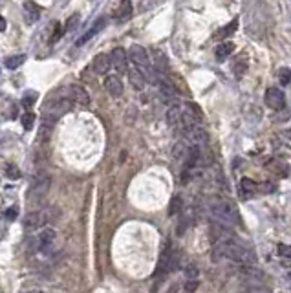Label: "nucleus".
<instances>
[{"label":"nucleus","instance_id":"1","mask_svg":"<svg viewBox=\"0 0 291 293\" xmlns=\"http://www.w3.org/2000/svg\"><path fill=\"white\" fill-rule=\"evenodd\" d=\"M223 258L238 264V266H253L255 264V253L249 247H245L235 235L213 244V260L218 262Z\"/></svg>","mask_w":291,"mask_h":293},{"label":"nucleus","instance_id":"2","mask_svg":"<svg viewBox=\"0 0 291 293\" xmlns=\"http://www.w3.org/2000/svg\"><path fill=\"white\" fill-rule=\"evenodd\" d=\"M128 57H130L134 68H138V70L141 72L145 81H148V83H152V84H156L158 81H160V75H158V72L154 70L152 61L148 57V52L143 48V46L132 44L130 50H128Z\"/></svg>","mask_w":291,"mask_h":293},{"label":"nucleus","instance_id":"3","mask_svg":"<svg viewBox=\"0 0 291 293\" xmlns=\"http://www.w3.org/2000/svg\"><path fill=\"white\" fill-rule=\"evenodd\" d=\"M72 106H74V101H72V97H70V88L66 90V92L64 90H57V92L53 94V96H50L48 101H46V105H44V110H42V116L44 118L57 121V119L61 118V116H64Z\"/></svg>","mask_w":291,"mask_h":293},{"label":"nucleus","instance_id":"4","mask_svg":"<svg viewBox=\"0 0 291 293\" xmlns=\"http://www.w3.org/2000/svg\"><path fill=\"white\" fill-rule=\"evenodd\" d=\"M209 213L213 215V218L216 222H222L226 226H233V223H238V209L235 207V204H231L229 200H223V198H216L209 204Z\"/></svg>","mask_w":291,"mask_h":293},{"label":"nucleus","instance_id":"5","mask_svg":"<svg viewBox=\"0 0 291 293\" xmlns=\"http://www.w3.org/2000/svg\"><path fill=\"white\" fill-rule=\"evenodd\" d=\"M46 213L44 211H31V213H28L26 216H24V220H22V226L26 229H30V231H33V229H42L44 226H46Z\"/></svg>","mask_w":291,"mask_h":293},{"label":"nucleus","instance_id":"6","mask_svg":"<svg viewBox=\"0 0 291 293\" xmlns=\"http://www.w3.org/2000/svg\"><path fill=\"white\" fill-rule=\"evenodd\" d=\"M50 184H52V182H50L48 176H42V178H39L33 185H31L30 193H28V198H30L31 201L42 200V198L46 196V193L50 191Z\"/></svg>","mask_w":291,"mask_h":293},{"label":"nucleus","instance_id":"7","mask_svg":"<svg viewBox=\"0 0 291 293\" xmlns=\"http://www.w3.org/2000/svg\"><path fill=\"white\" fill-rule=\"evenodd\" d=\"M265 103L273 110H282L284 106H286V96H284V92L278 90V88H267V92H265Z\"/></svg>","mask_w":291,"mask_h":293},{"label":"nucleus","instance_id":"8","mask_svg":"<svg viewBox=\"0 0 291 293\" xmlns=\"http://www.w3.org/2000/svg\"><path fill=\"white\" fill-rule=\"evenodd\" d=\"M110 66H114L119 74L128 72V62H126V52L123 48H114L110 52Z\"/></svg>","mask_w":291,"mask_h":293},{"label":"nucleus","instance_id":"9","mask_svg":"<svg viewBox=\"0 0 291 293\" xmlns=\"http://www.w3.org/2000/svg\"><path fill=\"white\" fill-rule=\"evenodd\" d=\"M70 97L74 101V105L83 106V108L90 106V96H88L86 88L81 86V84H72L70 86Z\"/></svg>","mask_w":291,"mask_h":293},{"label":"nucleus","instance_id":"10","mask_svg":"<svg viewBox=\"0 0 291 293\" xmlns=\"http://www.w3.org/2000/svg\"><path fill=\"white\" fill-rule=\"evenodd\" d=\"M104 90L112 97H121L123 90H125V88H123V81L118 75H106V77H104Z\"/></svg>","mask_w":291,"mask_h":293},{"label":"nucleus","instance_id":"11","mask_svg":"<svg viewBox=\"0 0 291 293\" xmlns=\"http://www.w3.org/2000/svg\"><path fill=\"white\" fill-rule=\"evenodd\" d=\"M55 229L52 228H44L42 231L37 235V238H35V242H37V247L39 250H46V247H50V245L53 244V240H55Z\"/></svg>","mask_w":291,"mask_h":293},{"label":"nucleus","instance_id":"12","mask_svg":"<svg viewBox=\"0 0 291 293\" xmlns=\"http://www.w3.org/2000/svg\"><path fill=\"white\" fill-rule=\"evenodd\" d=\"M92 66H94V72H96L97 75H106L110 70V55L108 53H99V55L94 59Z\"/></svg>","mask_w":291,"mask_h":293},{"label":"nucleus","instance_id":"13","mask_svg":"<svg viewBox=\"0 0 291 293\" xmlns=\"http://www.w3.org/2000/svg\"><path fill=\"white\" fill-rule=\"evenodd\" d=\"M132 13H134V8H132L130 0H121V4H119L118 11H116V20H118L119 24H123V22L130 20Z\"/></svg>","mask_w":291,"mask_h":293},{"label":"nucleus","instance_id":"14","mask_svg":"<svg viewBox=\"0 0 291 293\" xmlns=\"http://www.w3.org/2000/svg\"><path fill=\"white\" fill-rule=\"evenodd\" d=\"M106 26V18H99V20L96 22V24H94V26L90 28V30L86 31V33H84L83 37H81V39H77V42H75V46H83V44H86L88 40L92 39V37H96L97 33H99L101 30H103V28Z\"/></svg>","mask_w":291,"mask_h":293},{"label":"nucleus","instance_id":"15","mask_svg":"<svg viewBox=\"0 0 291 293\" xmlns=\"http://www.w3.org/2000/svg\"><path fill=\"white\" fill-rule=\"evenodd\" d=\"M128 81H130L132 88L138 90V92H143L145 84H147V81H145V77L138 68H128Z\"/></svg>","mask_w":291,"mask_h":293},{"label":"nucleus","instance_id":"16","mask_svg":"<svg viewBox=\"0 0 291 293\" xmlns=\"http://www.w3.org/2000/svg\"><path fill=\"white\" fill-rule=\"evenodd\" d=\"M24 15H26V18H28V22H30V24L37 22L40 18L39 4H35L33 0H26V2H24Z\"/></svg>","mask_w":291,"mask_h":293},{"label":"nucleus","instance_id":"17","mask_svg":"<svg viewBox=\"0 0 291 293\" xmlns=\"http://www.w3.org/2000/svg\"><path fill=\"white\" fill-rule=\"evenodd\" d=\"M53 127H55V121L42 116V119H40V127H39V141H42V143L44 141H48L53 132Z\"/></svg>","mask_w":291,"mask_h":293},{"label":"nucleus","instance_id":"18","mask_svg":"<svg viewBox=\"0 0 291 293\" xmlns=\"http://www.w3.org/2000/svg\"><path fill=\"white\" fill-rule=\"evenodd\" d=\"M180 119H182V105H178V103H172V105H170V108L167 110V123H169L170 127L178 128Z\"/></svg>","mask_w":291,"mask_h":293},{"label":"nucleus","instance_id":"19","mask_svg":"<svg viewBox=\"0 0 291 293\" xmlns=\"http://www.w3.org/2000/svg\"><path fill=\"white\" fill-rule=\"evenodd\" d=\"M257 189H258L257 184H255L253 179H249V178H242V182H240V194H242L243 198L255 196Z\"/></svg>","mask_w":291,"mask_h":293},{"label":"nucleus","instance_id":"20","mask_svg":"<svg viewBox=\"0 0 291 293\" xmlns=\"http://www.w3.org/2000/svg\"><path fill=\"white\" fill-rule=\"evenodd\" d=\"M233 52H235V44H233V42H222L216 48V59L220 62L226 61V59H229V55Z\"/></svg>","mask_w":291,"mask_h":293},{"label":"nucleus","instance_id":"21","mask_svg":"<svg viewBox=\"0 0 291 293\" xmlns=\"http://www.w3.org/2000/svg\"><path fill=\"white\" fill-rule=\"evenodd\" d=\"M24 62H26V55H24V53H18V55H11V57L6 59L4 64L8 70H17Z\"/></svg>","mask_w":291,"mask_h":293},{"label":"nucleus","instance_id":"22","mask_svg":"<svg viewBox=\"0 0 291 293\" xmlns=\"http://www.w3.org/2000/svg\"><path fill=\"white\" fill-rule=\"evenodd\" d=\"M152 55H154V62H152L154 70H156V72H167V59H165V55H163L160 50H154Z\"/></svg>","mask_w":291,"mask_h":293},{"label":"nucleus","instance_id":"23","mask_svg":"<svg viewBox=\"0 0 291 293\" xmlns=\"http://www.w3.org/2000/svg\"><path fill=\"white\" fill-rule=\"evenodd\" d=\"M236 28H238V20L235 18V20H231L227 26H223L222 30H218V33L214 37H216V39H226V37H229V35H233V33H235Z\"/></svg>","mask_w":291,"mask_h":293},{"label":"nucleus","instance_id":"24","mask_svg":"<svg viewBox=\"0 0 291 293\" xmlns=\"http://www.w3.org/2000/svg\"><path fill=\"white\" fill-rule=\"evenodd\" d=\"M182 207H183V200H182V196H174L172 200H170V204H169V215H170V216L180 215V211H182Z\"/></svg>","mask_w":291,"mask_h":293},{"label":"nucleus","instance_id":"25","mask_svg":"<svg viewBox=\"0 0 291 293\" xmlns=\"http://www.w3.org/2000/svg\"><path fill=\"white\" fill-rule=\"evenodd\" d=\"M37 92H33V90H28V92H24V96H22V106L24 108H31V106L35 105V101H37Z\"/></svg>","mask_w":291,"mask_h":293},{"label":"nucleus","instance_id":"26","mask_svg":"<svg viewBox=\"0 0 291 293\" xmlns=\"http://www.w3.org/2000/svg\"><path fill=\"white\" fill-rule=\"evenodd\" d=\"M35 119H37V116L33 114V112H24V116H22V127H24V130H31L35 125Z\"/></svg>","mask_w":291,"mask_h":293},{"label":"nucleus","instance_id":"27","mask_svg":"<svg viewBox=\"0 0 291 293\" xmlns=\"http://www.w3.org/2000/svg\"><path fill=\"white\" fill-rule=\"evenodd\" d=\"M6 176H8L9 179H18V178H20V171H18V167L9 163V165L6 167Z\"/></svg>","mask_w":291,"mask_h":293},{"label":"nucleus","instance_id":"28","mask_svg":"<svg viewBox=\"0 0 291 293\" xmlns=\"http://www.w3.org/2000/svg\"><path fill=\"white\" fill-rule=\"evenodd\" d=\"M278 77H280V83H282V84H289L291 72L287 70V68H280V70H278Z\"/></svg>","mask_w":291,"mask_h":293},{"label":"nucleus","instance_id":"29","mask_svg":"<svg viewBox=\"0 0 291 293\" xmlns=\"http://www.w3.org/2000/svg\"><path fill=\"white\" fill-rule=\"evenodd\" d=\"M185 277H187L189 280H194L196 277H198V267H196L194 264H189V266L185 267Z\"/></svg>","mask_w":291,"mask_h":293},{"label":"nucleus","instance_id":"30","mask_svg":"<svg viewBox=\"0 0 291 293\" xmlns=\"http://www.w3.org/2000/svg\"><path fill=\"white\" fill-rule=\"evenodd\" d=\"M278 255H282L286 258H291V244H278L277 247Z\"/></svg>","mask_w":291,"mask_h":293},{"label":"nucleus","instance_id":"31","mask_svg":"<svg viewBox=\"0 0 291 293\" xmlns=\"http://www.w3.org/2000/svg\"><path fill=\"white\" fill-rule=\"evenodd\" d=\"M196 288H198V280H187L185 286H183V293H194Z\"/></svg>","mask_w":291,"mask_h":293},{"label":"nucleus","instance_id":"32","mask_svg":"<svg viewBox=\"0 0 291 293\" xmlns=\"http://www.w3.org/2000/svg\"><path fill=\"white\" fill-rule=\"evenodd\" d=\"M79 22V15L75 13V15H72V17H70V20L66 22V28H64V33H68L70 30H72V28L75 26V24H77Z\"/></svg>","mask_w":291,"mask_h":293},{"label":"nucleus","instance_id":"33","mask_svg":"<svg viewBox=\"0 0 291 293\" xmlns=\"http://www.w3.org/2000/svg\"><path fill=\"white\" fill-rule=\"evenodd\" d=\"M6 218H8V220H15V218H17V207H11V209L6 211Z\"/></svg>","mask_w":291,"mask_h":293},{"label":"nucleus","instance_id":"34","mask_svg":"<svg viewBox=\"0 0 291 293\" xmlns=\"http://www.w3.org/2000/svg\"><path fill=\"white\" fill-rule=\"evenodd\" d=\"M6 28H8V22H6V18L0 15V33H2V31H6Z\"/></svg>","mask_w":291,"mask_h":293},{"label":"nucleus","instance_id":"35","mask_svg":"<svg viewBox=\"0 0 291 293\" xmlns=\"http://www.w3.org/2000/svg\"><path fill=\"white\" fill-rule=\"evenodd\" d=\"M30 293H42V291H30Z\"/></svg>","mask_w":291,"mask_h":293},{"label":"nucleus","instance_id":"36","mask_svg":"<svg viewBox=\"0 0 291 293\" xmlns=\"http://www.w3.org/2000/svg\"><path fill=\"white\" fill-rule=\"evenodd\" d=\"M289 279H291V273H289Z\"/></svg>","mask_w":291,"mask_h":293}]
</instances>
